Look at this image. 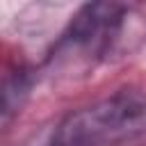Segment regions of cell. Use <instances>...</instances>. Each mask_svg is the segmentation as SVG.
Returning a JSON list of instances; mask_svg holds the SVG:
<instances>
[{"label": "cell", "instance_id": "6da1fadb", "mask_svg": "<svg viewBox=\"0 0 146 146\" xmlns=\"http://www.w3.org/2000/svg\"><path fill=\"white\" fill-rule=\"evenodd\" d=\"M141 43H146V2H89L62 32L50 64L62 71L94 68L135 52Z\"/></svg>", "mask_w": 146, "mask_h": 146}, {"label": "cell", "instance_id": "7a4b0ae2", "mask_svg": "<svg viewBox=\"0 0 146 146\" xmlns=\"http://www.w3.org/2000/svg\"><path fill=\"white\" fill-rule=\"evenodd\" d=\"M146 135V94L123 87L57 121L46 146H121Z\"/></svg>", "mask_w": 146, "mask_h": 146}, {"label": "cell", "instance_id": "3957f363", "mask_svg": "<svg viewBox=\"0 0 146 146\" xmlns=\"http://www.w3.org/2000/svg\"><path fill=\"white\" fill-rule=\"evenodd\" d=\"M30 87H32V75L23 66H18V68H14L5 75V84H2V125H9L14 114L21 112V107H23L27 94H30Z\"/></svg>", "mask_w": 146, "mask_h": 146}]
</instances>
